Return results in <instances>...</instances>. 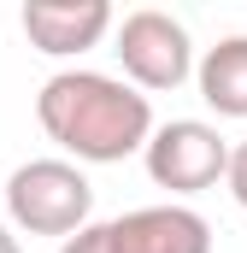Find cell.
<instances>
[{
  "label": "cell",
  "instance_id": "cell-1",
  "mask_svg": "<svg viewBox=\"0 0 247 253\" xmlns=\"http://www.w3.org/2000/svg\"><path fill=\"white\" fill-rule=\"evenodd\" d=\"M36 124L77 165H118L129 153H147L159 129L153 100L106 71H53L36 94Z\"/></svg>",
  "mask_w": 247,
  "mask_h": 253
},
{
  "label": "cell",
  "instance_id": "cell-2",
  "mask_svg": "<svg viewBox=\"0 0 247 253\" xmlns=\"http://www.w3.org/2000/svg\"><path fill=\"white\" fill-rule=\"evenodd\" d=\"M6 218L24 236H59L94 224V183L82 177L77 159H24L6 177Z\"/></svg>",
  "mask_w": 247,
  "mask_h": 253
},
{
  "label": "cell",
  "instance_id": "cell-3",
  "mask_svg": "<svg viewBox=\"0 0 247 253\" xmlns=\"http://www.w3.org/2000/svg\"><path fill=\"white\" fill-rule=\"evenodd\" d=\"M112 53H118V65H124V83H135L141 94L183 88L188 77L200 71L188 30L171 18V12H159V6L124 12L118 30H112Z\"/></svg>",
  "mask_w": 247,
  "mask_h": 253
},
{
  "label": "cell",
  "instance_id": "cell-4",
  "mask_svg": "<svg viewBox=\"0 0 247 253\" xmlns=\"http://www.w3.org/2000/svg\"><path fill=\"white\" fill-rule=\"evenodd\" d=\"M147 177L171 194H200L212 183L230 177V141L218 135V124L206 118H171V124L153 129L147 153H141Z\"/></svg>",
  "mask_w": 247,
  "mask_h": 253
},
{
  "label": "cell",
  "instance_id": "cell-5",
  "mask_svg": "<svg viewBox=\"0 0 247 253\" xmlns=\"http://www.w3.org/2000/svg\"><path fill=\"white\" fill-rule=\"evenodd\" d=\"M18 24H24L30 47L47 53V59H77V53L100 47L118 30V18H112L106 0H30Z\"/></svg>",
  "mask_w": 247,
  "mask_h": 253
},
{
  "label": "cell",
  "instance_id": "cell-6",
  "mask_svg": "<svg viewBox=\"0 0 247 253\" xmlns=\"http://www.w3.org/2000/svg\"><path fill=\"white\" fill-rule=\"evenodd\" d=\"M112 248L118 253H212V224L194 206H135L112 218Z\"/></svg>",
  "mask_w": 247,
  "mask_h": 253
},
{
  "label": "cell",
  "instance_id": "cell-7",
  "mask_svg": "<svg viewBox=\"0 0 247 253\" xmlns=\"http://www.w3.org/2000/svg\"><path fill=\"white\" fill-rule=\"evenodd\" d=\"M194 88L218 118H247V36H224L218 47H206Z\"/></svg>",
  "mask_w": 247,
  "mask_h": 253
},
{
  "label": "cell",
  "instance_id": "cell-8",
  "mask_svg": "<svg viewBox=\"0 0 247 253\" xmlns=\"http://www.w3.org/2000/svg\"><path fill=\"white\" fill-rule=\"evenodd\" d=\"M59 253H118V248H112V224H88V230H77L71 242H59Z\"/></svg>",
  "mask_w": 247,
  "mask_h": 253
},
{
  "label": "cell",
  "instance_id": "cell-9",
  "mask_svg": "<svg viewBox=\"0 0 247 253\" xmlns=\"http://www.w3.org/2000/svg\"><path fill=\"white\" fill-rule=\"evenodd\" d=\"M224 189L236 194V206L247 212V141H236V147H230V177H224Z\"/></svg>",
  "mask_w": 247,
  "mask_h": 253
},
{
  "label": "cell",
  "instance_id": "cell-10",
  "mask_svg": "<svg viewBox=\"0 0 247 253\" xmlns=\"http://www.w3.org/2000/svg\"><path fill=\"white\" fill-rule=\"evenodd\" d=\"M0 253H24V248H18V236H12V224H0Z\"/></svg>",
  "mask_w": 247,
  "mask_h": 253
}]
</instances>
